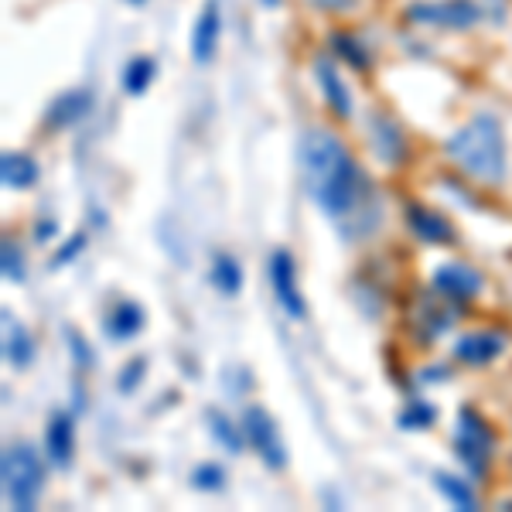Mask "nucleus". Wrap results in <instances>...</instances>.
I'll use <instances>...</instances> for the list:
<instances>
[{
    "label": "nucleus",
    "instance_id": "21",
    "mask_svg": "<svg viewBox=\"0 0 512 512\" xmlns=\"http://www.w3.org/2000/svg\"><path fill=\"white\" fill-rule=\"evenodd\" d=\"M209 280L216 284V291H219V294L236 297V294H239V287H243V270H239V260H236V256L219 253V256H216V263H212Z\"/></svg>",
    "mask_w": 512,
    "mask_h": 512
},
{
    "label": "nucleus",
    "instance_id": "26",
    "mask_svg": "<svg viewBox=\"0 0 512 512\" xmlns=\"http://www.w3.org/2000/svg\"><path fill=\"white\" fill-rule=\"evenodd\" d=\"M431 424H434V407H427V403H410L400 414L403 431H427Z\"/></svg>",
    "mask_w": 512,
    "mask_h": 512
},
{
    "label": "nucleus",
    "instance_id": "23",
    "mask_svg": "<svg viewBox=\"0 0 512 512\" xmlns=\"http://www.w3.org/2000/svg\"><path fill=\"white\" fill-rule=\"evenodd\" d=\"M434 482L454 509H475V489L468 482H461V478H454L448 472H437Z\"/></svg>",
    "mask_w": 512,
    "mask_h": 512
},
{
    "label": "nucleus",
    "instance_id": "31",
    "mask_svg": "<svg viewBox=\"0 0 512 512\" xmlns=\"http://www.w3.org/2000/svg\"><path fill=\"white\" fill-rule=\"evenodd\" d=\"M130 4H137V7H140V4H147V0H130Z\"/></svg>",
    "mask_w": 512,
    "mask_h": 512
},
{
    "label": "nucleus",
    "instance_id": "12",
    "mask_svg": "<svg viewBox=\"0 0 512 512\" xmlns=\"http://www.w3.org/2000/svg\"><path fill=\"white\" fill-rule=\"evenodd\" d=\"M315 76H318V86H321V96H325L328 110H332L335 117L349 120L352 117V93H349V86H345L338 65L321 55V59H315Z\"/></svg>",
    "mask_w": 512,
    "mask_h": 512
},
{
    "label": "nucleus",
    "instance_id": "5",
    "mask_svg": "<svg viewBox=\"0 0 512 512\" xmlns=\"http://www.w3.org/2000/svg\"><path fill=\"white\" fill-rule=\"evenodd\" d=\"M407 18L414 24H434V28L465 31V28H475V24L485 18V11H482V4H475V0H427V4L410 7Z\"/></svg>",
    "mask_w": 512,
    "mask_h": 512
},
{
    "label": "nucleus",
    "instance_id": "19",
    "mask_svg": "<svg viewBox=\"0 0 512 512\" xmlns=\"http://www.w3.org/2000/svg\"><path fill=\"white\" fill-rule=\"evenodd\" d=\"M140 328H144V308L134 301H120L117 308L110 311V318H106V332H110V338H117V342L134 338Z\"/></svg>",
    "mask_w": 512,
    "mask_h": 512
},
{
    "label": "nucleus",
    "instance_id": "25",
    "mask_svg": "<svg viewBox=\"0 0 512 512\" xmlns=\"http://www.w3.org/2000/svg\"><path fill=\"white\" fill-rule=\"evenodd\" d=\"M332 45L345 62L355 65V69H366L369 65V52L362 48V41H355L352 35H332Z\"/></svg>",
    "mask_w": 512,
    "mask_h": 512
},
{
    "label": "nucleus",
    "instance_id": "24",
    "mask_svg": "<svg viewBox=\"0 0 512 512\" xmlns=\"http://www.w3.org/2000/svg\"><path fill=\"white\" fill-rule=\"evenodd\" d=\"M0 270H4L7 280H24V253L21 246L14 243V236H4V243H0Z\"/></svg>",
    "mask_w": 512,
    "mask_h": 512
},
{
    "label": "nucleus",
    "instance_id": "22",
    "mask_svg": "<svg viewBox=\"0 0 512 512\" xmlns=\"http://www.w3.org/2000/svg\"><path fill=\"white\" fill-rule=\"evenodd\" d=\"M205 420H209V431L212 437L226 448L229 454H239L246 448V434H243V427H236L233 420H229L226 414H219V410H209L205 414Z\"/></svg>",
    "mask_w": 512,
    "mask_h": 512
},
{
    "label": "nucleus",
    "instance_id": "3",
    "mask_svg": "<svg viewBox=\"0 0 512 512\" xmlns=\"http://www.w3.org/2000/svg\"><path fill=\"white\" fill-rule=\"evenodd\" d=\"M0 482H4L7 506L31 512L45 492V465L31 444H7L0 454Z\"/></svg>",
    "mask_w": 512,
    "mask_h": 512
},
{
    "label": "nucleus",
    "instance_id": "14",
    "mask_svg": "<svg viewBox=\"0 0 512 512\" xmlns=\"http://www.w3.org/2000/svg\"><path fill=\"white\" fill-rule=\"evenodd\" d=\"M72 451H76V420L69 414H55L48 420L45 431V454L52 465L65 468L72 461Z\"/></svg>",
    "mask_w": 512,
    "mask_h": 512
},
{
    "label": "nucleus",
    "instance_id": "30",
    "mask_svg": "<svg viewBox=\"0 0 512 512\" xmlns=\"http://www.w3.org/2000/svg\"><path fill=\"white\" fill-rule=\"evenodd\" d=\"M506 7H509V0H482V11L492 24H502V18H506Z\"/></svg>",
    "mask_w": 512,
    "mask_h": 512
},
{
    "label": "nucleus",
    "instance_id": "27",
    "mask_svg": "<svg viewBox=\"0 0 512 512\" xmlns=\"http://www.w3.org/2000/svg\"><path fill=\"white\" fill-rule=\"evenodd\" d=\"M192 482H195V489H202V492H219L222 482H226V472H222L219 465H198L192 472Z\"/></svg>",
    "mask_w": 512,
    "mask_h": 512
},
{
    "label": "nucleus",
    "instance_id": "29",
    "mask_svg": "<svg viewBox=\"0 0 512 512\" xmlns=\"http://www.w3.org/2000/svg\"><path fill=\"white\" fill-rule=\"evenodd\" d=\"M82 246H86V236L76 233V236H72V243H65L62 250L52 256V267H65V263H72V260H76V256H79Z\"/></svg>",
    "mask_w": 512,
    "mask_h": 512
},
{
    "label": "nucleus",
    "instance_id": "15",
    "mask_svg": "<svg viewBox=\"0 0 512 512\" xmlns=\"http://www.w3.org/2000/svg\"><path fill=\"white\" fill-rule=\"evenodd\" d=\"M89 113V93L86 89H69V93L55 96L52 106L45 113L48 130H65V127H76V123Z\"/></svg>",
    "mask_w": 512,
    "mask_h": 512
},
{
    "label": "nucleus",
    "instance_id": "11",
    "mask_svg": "<svg viewBox=\"0 0 512 512\" xmlns=\"http://www.w3.org/2000/svg\"><path fill=\"white\" fill-rule=\"evenodd\" d=\"M407 226L410 233H414L420 243H434V246H451L458 233H454V226L448 219L441 216V212L434 209H424V205H407Z\"/></svg>",
    "mask_w": 512,
    "mask_h": 512
},
{
    "label": "nucleus",
    "instance_id": "2",
    "mask_svg": "<svg viewBox=\"0 0 512 512\" xmlns=\"http://www.w3.org/2000/svg\"><path fill=\"white\" fill-rule=\"evenodd\" d=\"M444 151L478 185H502L506 178V137L499 117L492 113H478L468 120L458 134L448 137Z\"/></svg>",
    "mask_w": 512,
    "mask_h": 512
},
{
    "label": "nucleus",
    "instance_id": "1",
    "mask_svg": "<svg viewBox=\"0 0 512 512\" xmlns=\"http://www.w3.org/2000/svg\"><path fill=\"white\" fill-rule=\"evenodd\" d=\"M297 158H301L308 195L335 222L338 233L345 239H362L373 233L383 219V202L342 140L328 130L311 127L301 134Z\"/></svg>",
    "mask_w": 512,
    "mask_h": 512
},
{
    "label": "nucleus",
    "instance_id": "28",
    "mask_svg": "<svg viewBox=\"0 0 512 512\" xmlns=\"http://www.w3.org/2000/svg\"><path fill=\"white\" fill-rule=\"evenodd\" d=\"M144 366H147L144 359H134V362H130V366L123 369V376L117 379V390H120V393H134V390H137V383L144 379Z\"/></svg>",
    "mask_w": 512,
    "mask_h": 512
},
{
    "label": "nucleus",
    "instance_id": "20",
    "mask_svg": "<svg viewBox=\"0 0 512 512\" xmlns=\"http://www.w3.org/2000/svg\"><path fill=\"white\" fill-rule=\"evenodd\" d=\"M154 76H158V62L147 59V55H137V59L127 62V69H123V89H127L130 96H144L147 89H151Z\"/></svg>",
    "mask_w": 512,
    "mask_h": 512
},
{
    "label": "nucleus",
    "instance_id": "9",
    "mask_svg": "<svg viewBox=\"0 0 512 512\" xmlns=\"http://www.w3.org/2000/svg\"><path fill=\"white\" fill-rule=\"evenodd\" d=\"M369 140H373V151L386 164H400L407 158V137H403L400 123L390 113H369Z\"/></svg>",
    "mask_w": 512,
    "mask_h": 512
},
{
    "label": "nucleus",
    "instance_id": "8",
    "mask_svg": "<svg viewBox=\"0 0 512 512\" xmlns=\"http://www.w3.org/2000/svg\"><path fill=\"white\" fill-rule=\"evenodd\" d=\"M434 291L444 294L454 304H465L482 291V274L468 263H444V267L434 270Z\"/></svg>",
    "mask_w": 512,
    "mask_h": 512
},
{
    "label": "nucleus",
    "instance_id": "17",
    "mask_svg": "<svg viewBox=\"0 0 512 512\" xmlns=\"http://www.w3.org/2000/svg\"><path fill=\"white\" fill-rule=\"evenodd\" d=\"M0 325H4V359L18 369L28 366V362L35 359V338H31V332L11 315V311H4Z\"/></svg>",
    "mask_w": 512,
    "mask_h": 512
},
{
    "label": "nucleus",
    "instance_id": "18",
    "mask_svg": "<svg viewBox=\"0 0 512 512\" xmlns=\"http://www.w3.org/2000/svg\"><path fill=\"white\" fill-rule=\"evenodd\" d=\"M38 175H41V168L31 154L7 151L4 158H0V181H4L7 188H18V192H24V188L35 185Z\"/></svg>",
    "mask_w": 512,
    "mask_h": 512
},
{
    "label": "nucleus",
    "instance_id": "13",
    "mask_svg": "<svg viewBox=\"0 0 512 512\" xmlns=\"http://www.w3.org/2000/svg\"><path fill=\"white\" fill-rule=\"evenodd\" d=\"M219 31H222L219 4L216 0H209V4L202 7V14H198L195 28H192V59L198 65L212 62V55H216V48H219Z\"/></svg>",
    "mask_w": 512,
    "mask_h": 512
},
{
    "label": "nucleus",
    "instance_id": "10",
    "mask_svg": "<svg viewBox=\"0 0 512 512\" xmlns=\"http://www.w3.org/2000/svg\"><path fill=\"white\" fill-rule=\"evenodd\" d=\"M506 345V335L499 332H468L454 342V359H461L465 366H489L506 352Z\"/></svg>",
    "mask_w": 512,
    "mask_h": 512
},
{
    "label": "nucleus",
    "instance_id": "16",
    "mask_svg": "<svg viewBox=\"0 0 512 512\" xmlns=\"http://www.w3.org/2000/svg\"><path fill=\"white\" fill-rule=\"evenodd\" d=\"M417 325L424 338H437L441 332H448L454 325V301H448L444 294H424L420 297V311H417Z\"/></svg>",
    "mask_w": 512,
    "mask_h": 512
},
{
    "label": "nucleus",
    "instance_id": "7",
    "mask_svg": "<svg viewBox=\"0 0 512 512\" xmlns=\"http://www.w3.org/2000/svg\"><path fill=\"white\" fill-rule=\"evenodd\" d=\"M270 284H274V294H277V304L284 308L287 318L301 321L308 315V304H304L301 291H297V274H294V260L287 250H277L270 256Z\"/></svg>",
    "mask_w": 512,
    "mask_h": 512
},
{
    "label": "nucleus",
    "instance_id": "4",
    "mask_svg": "<svg viewBox=\"0 0 512 512\" xmlns=\"http://www.w3.org/2000/svg\"><path fill=\"white\" fill-rule=\"evenodd\" d=\"M451 444H454V454H458L461 465H465L475 478H485V472H489V465H492V454H495V437L489 431V424H485L475 410L465 407L458 414Z\"/></svg>",
    "mask_w": 512,
    "mask_h": 512
},
{
    "label": "nucleus",
    "instance_id": "6",
    "mask_svg": "<svg viewBox=\"0 0 512 512\" xmlns=\"http://www.w3.org/2000/svg\"><path fill=\"white\" fill-rule=\"evenodd\" d=\"M243 434H246V444H250L270 468L287 465V448H284V441H280V427L270 420V414L263 407H250L243 414Z\"/></svg>",
    "mask_w": 512,
    "mask_h": 512
}]
</instances>
